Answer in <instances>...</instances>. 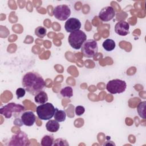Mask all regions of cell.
Returning a JSON list of instances; mask_svg holds the SVG:
<instances>
[{
    "instance_id": "cell-1",
    "label": "cell",
    "mask_w": 146,
    "mask_h": 146,
    "mask_svg": "<svg viewBox=\"0 0 146 146\" xmlns=\"http://www.w3.org/2000/svg\"><path fill=\"white\" fill-rule=\"evenodd\" d=\"M22 84L30 94L35 96L45 87V82L42 76L36 72H28L22 79Z\"/></svg>"
},
{
    "instance_id": "cell-2",
    "label": "cell",
    "mask_w": 146,
    "mask_h": 146,
    "mask_svg": "<svg viewBox=\"0 0 146 146\" xmlns=\"http://www.w3.org/2000/svg\"><path fill=\"white\" fill-rule=\"evenodd\" d=\"M25 107L19 104L15 103H9L2 107L0 109V113L7 119H10L12 116L19 117L25 112Z\"/></svg>"
},
{
    "instance_id": "cell-3",
    "label": "cell",
    "mask_w": 146,
    "mask_h": 146,
    "mask_svg": "<svg viewBox=\"0 0 146 146\" xmlns=\"http://www.w3.org/2000/svg\"><path fill=\"white\" fill-rule=\"evenodd\" d=\"M86 40V34L80 30L70 33L68 38V41L70 45L72 48L75 50L80 49Z\"/></svg>"
},
{
    "instance_id": "cell-4",
    "label": "cell",
    "mask_w": 146,
    "mask_h": 146,
    "mask_svg": "<svg viewBox=\"0 0 146 146\" xmlns=\"http://www.w3.org/2000/svg\"><path fill=\"white\" fill-rule=\"evenodd\" d=\"M36 114L38 117L43 120H50L55 113V108L50 103H46L40 104L36 107Z\"/></svg>"
},
{
    "instance_id": "cell-5",
    "label": "cell",
    "mask_w": 146,
    "mask_h": 146,
    "mask_svg": "<svg viewBox=\"0 0 146 146\" xmlns=\"http://www.w3.org/2000/svg\"><path fill=\"white\" fill-rule=\"evenodd\" d=\"M98 51L97 42L91 39L86 40L82 46L81 52L84 57L91 58H93Z\"/></svg>"
},
{
    "instance_id": "cell-6",
    "label": "cell",
    "mask_w": 146,
    "mask_h": 146,
    "mask_svg": "<svg viewBox=\"0 0 146 146\" xmlns=\"http://www.w3.org/2000/svg\"><path fill=\"white\" fill-rule=\"evenodd\" d=\"M127 84L125 81L116 79L110 80L106 85L107 90L112 94H121L125 91Z\"/></svg>"
},
{
    "instance_id": "cell-7",
    "label": "cell",
    "mask_w": 146,
    "mask_h": 146,
    "mask_svg": "<svg viewBox=\"0 0 146 146\" xmlns=\"http://www.w3.org/2000/svg\"><path fill=\"white\" fill-rule=\"evenodd\" d=\"M71 13V9L66 5H59L55 7L52 11L54 17L59 21L67 20Z\"/></svg>"
},
{
    "instance_id": "cell-8",
    "label": "cell",
    "mask_w": 146,
    "mask_h": 146,
    "mask_svg": "<svg viewBox=\"0 0 146 146\" xmlns=\"http://www.w3.org/2000/svg\"><path fill=\"white\" fill-rule=\"evenodd\" d=\"M30 141L27 135L23 131H20L12 136L8 145H29Z\"/></svg>"
},
{
    "instance_id": "cell-9",
    "label": "cell",
    "mask_w": 146,
    "mask_h": 146,
    "mask_svg": "<svg viewBox=\"0 0 146 146\" xmlns=\"http://www.w3.org/2000/svg\"><path fill=\"white\" fill-rule=\"evenodd\" d=\"M115 16V11L112 6L103 7L99 13V18L103 22H108Z\"/></svg>"
},
{
    "instance_id": "cell-10",
    "label": "cell",
    "mask_w": 146,
    "mask_h": 146,
    "mask_svg": "<svg viewBox=\"0 0 146 146\" xmlns=\"http://www.w3.org/2000/svg\"><path fill=\"white\" fill-rule=\"evenodd\" d=\"M81 27L80 21L76 18H68L64 25V29L68 33H73L79 30Z\"/></svg>"
},
{
    "instance_id": "cell-11",
    "label": "cell",
    "mask_w": 146,
    "mask_h": 146,
    "mask_svg": "<svg viewBox=\"0 0 146 146\" xmlns=\"http://www.w3.org/2000/svg\"><path fill=\"white\" fill-rule=\"evenodd\" d=\"M36 120V117L32 111L24 112L21 116V121L26 126H32Z\"/></svg>"
},
{
    "instance_id": "cell-12",
    "label": "cell",
    "mask_w": 146,
    "mask_h": 146,
    "mask_svg": "<svg viewBox=\"0 0 146 146\" xmlns=\"http://www.w3.org/2000/svg\"><path fill=\"white\" fill-rule=\"evenodd\" d=\"M129 25L125 21H121L115 26V33L120 36H125L129 33Z\"/></svg>"
},
{
    "instance_id": "cell-13",
    "label": "cell",
    "mask_w": 146,
    "mask_h": 146,
    "mask_svg": "<svg viewBox=\"0 0 146 146\" xmlns=\"http://www.w3.org/2000/svg\"><path fill=\"white\" fill-rule=\"evenodd\" d=\"M46 129L50 132H56L59 130L60 125L56 120H50L46 123Z\"/></svg>"
},
{
    "instance_id": "cell-14",
    "label": "cell",
    "mask_w": 146,
    "mask_h": 146,
    "mask_svg": "<svg viewBox=\"0 0 146 146\" xmlns=\"http://www.w3.org/2000/svg\"><path fill=\"white\" fill-rule=\"evenodd\" d=\"M34 100H35V102L38 104H44L48 100L47 94L44 91H42L35 96Z\"/></svg>"
},
{
    "instance_id": "cell-15",
    "label": "cell",
    "mask_w": 146,
    "mask_h": 146,
    "mask_svg": "<svg viewBox=\"0 0 146 146\" xmlns=\"http://www.w3.org/2000/svg\"><path fill=\"white\" fill-rule=\"evenodd\" d=\"M102 46L106 51L110 52L114 50L116 47V43L113 39H107L103 42Z\"/></svg>"
},
{
    "instance_id": "cell-16",
    "label": "cell",
    "mask_w": 146,
    "mask_h": 146,
    "mask_svg": "<svg viewBox=\"0 0 146 146\" xmlns=\"http://www.w3.org/2000/svg\"><path fill=\"white\" fill-rule=\"evenodd\" d=\"M54 117L55 120L58 122H62L66 120V113L63 110H58L57 108H55V112L54 115Z\"/></svg>"
},
{
    "instance_id": "cell-17",
    "label": "cell",
    "mask_w": 146,
    "mask_h": 146,
    "mask_svg": "<svg viewBox=\"0 0 146 146\" xmlns=\"http://www.w3.org/2000/svg\"><path fill=\"white\" fill-rule=\"evenodd\" d=\"M54 138L51 135H45L41 139L40 144L42 146H51L53 145Z\"/></svg>"
},
{
    "instance_id": "cell-18",
    "label": "cell",
    "mask_w": 146,
    "mask_h": 146,
    "mask_svg": "<svg viewBox=\"0 0 146 146\" xmlns=\"http://www.w3.org/2000/svg\"><path fill=\"white\" fill-rule=\"evenodd\" d=\"M60 94L63 97L70 98L73 96V90L71 87L67 86L60 90Z\"/></svg>"
},
{
    "instance_id": "cell-19",
    "label": "cell",
    "mask_w": 146,
    "mask_h": 146,
    "mask_svg": "<svg viewBox=\"0 0 146 146\" xmlns=\"http://www.w3.org/2000/svg\"><path fill=\"white\" fill-rule=\"evenodd\" d=\"M146 105L145 101L141 102L139 103L137 107V111L138 112L139 115L142 117L143 119H145V107Z\"/></svg>"
},
{
    "instance_id": "cell-20",
    "label": "cell",
    "mask_w": 146,
    "mask_h": 146,
    "mask_svg": "<svg viewBox=\"0 0 146 146\" xmlns=\"http://www.w3.org/2000/svg\"><path fill=\"white\" fill-rule=\"evenodd\" d=\"M47 34V30L43 26H38L35 30V34L39 38H43Z\"/></svg>"
},
{
    "instance_id": "cell-21",
    "label": "cell",
    "mask_w": 146,
    "mask_h": 146,
    "mask_svg": "<svg viewBox=\"0 0 146 146\" xmlns=\"http://www.w3.org/2000/svg\"><path fill=\"white\" fill-rule=\"evenodd\" d=\"M53 145H57V146H63V145H68V143L67 142L66 140H64L62 138H58L54 141Z\"/></svg>"
},
{
    "instance_id": "cell-22",
    "label": "cell",
    "mask_w": 146,
    "mask_h": 146,
    "mask_svg": "<svg viewBox=\"0 0 146 146\" xmlns=\"http://www.w3.org/2000/svg\"><path fill=\"white\" fill-rule=\"evenodd\" d=\"M26 90H25V88H18L17 90H16V95L17 96V98L19 99L23 97L26 94Z\"/></svg>"
},
{
    "instance_id": "cell-23",
    "label": "cell",
    "mask_w": 146,
    "mask_h": 146,
    "mask_svg": "<svg viewBox=\"0 0 146 146\" xmlns=\"http://www.w3.org/2000/svg\"><path fill=\"white\" fill-rule=\"evenodd\" d=\"M75 113L77 116H80L83 114L85 112V108L82 106H78L75 109Z\"/></svg>"
}]
</instances>
